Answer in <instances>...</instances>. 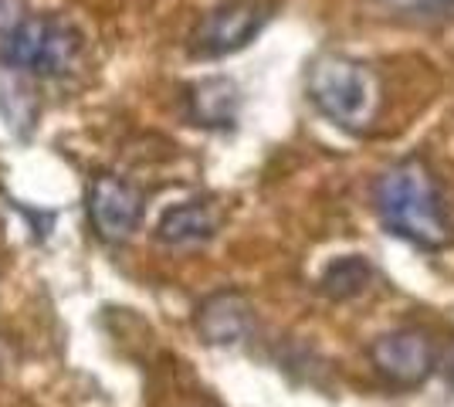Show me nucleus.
<instances>
[{
  "mask_svg": "<svg viewBox=\"0 0 454 407\" xmlns=\"http://www.w3.org/2000/svg\"><path fill=\"white\" fill-rule=\"evenodd\" d=\"M78 55H82V35L68 20L48 18V14L24 18L4 38V59H7V65L38 78H55L72 72Z\"/></svg>",
  "mask_w": 454,
  "mask_h": 407,
  "instance_id": "7ed1b4c3",
  "label": "nucleus"
},
{
  "mask_svg": "<svg viewBox=\"0 0 454 407\" xmlns=\"http://www.w3.org/2000/svg\"><path fill=\"white\" fill-rule=\"evenodd\" d=\"M197 326L207 336V343L227 347V343H241L251 330V309H247L245 295L238 292H217L197 309Z\"/></svg>",
  "mask_w": 454,
  "mask_h": 407,
  "instance_id": "0eeeda50",
  "label": "nucleus"
},
{
  "mask_svg": "<svg viewBox=\"0 0 454 407\" xmlns=\"http://www.w3.org/2000/svg\"><path fill=\"white\" fill-rule=\"evenodd\" d=\"M370 356L377 370L394 387H417L431 377L434 370V343L424 330H394L383 333L370 347Z\"/></svg>",
  "mask_w": 454,
  "mask_h": 407,
  "instance_id": "39448f33",
  "label": "nucleus"
},
{
  "mask_svg": "<svg viewBox=\"0 0 454 407\" xmlns=\"http://www.w3.org/2000/svg\"><path fill=\"white\" fill-rule=\"evenodd\" d=\"M370 278H373V269L363 258L349 254V258H340V262H333L325 269V275H322V292L333 295V299H353V295H360L370 286Z\"/></svg>",
  "mask_w": 454,
  "mask_h": 407,
  "instance_id": "1a4fd4ad",
  "label": "nucleus"
},
{
  "mask_svg": "<svg viewBox=\"0 0 454 407\" xmlns=\"http://www.w3.org/2000/svg\"><path fill=\"white\" fill-rule=\"evenodd\" d=\"M89 217L106 241H126L143 217V194L115 174L95 176L89 187Z\"/></svg>",
  "mask_w": 454,
  "mask_h": 407,
  "instance_id": "423d86ee",
  "label": "nucleus"
},
{
  "mask_svg": "<svg viewBox=\"0 0 454 407\" xmlns=\"http://www.w3.org/2000/svg\"><path fill=\"white\" fill-rule=\"evenodd\" d=\"M217 211L204 204V200H190V204H180V207H170V211L160 217V228H156V238L163 245H200L214 238L217 231Z\"/></svg>",
  "mask_w": 454,
  "mask_h": 407,
  "instance_id": "6e6552de",
  "label": "nucleus"
},
{
  "mask_svg": "<svg viewBox=\"0 0 454 407\" xmlns=\"http://www.w3.org/2000/svg\"><path fill=\"white\" fill-rule=\"evenodd\" d=\"M271 18V4L265 0H231L224 7L210 11L193 35V55L221 59L231 51H241Z\"/></svg>",
  "mask_w": 454,
  "mask_h": 407,
  "instance_id": "20e7f679",
  "label": "nucleus"
},
{
  "mask_svg": "<svg viewBox=\"0 0 454 407\" xmlns=\"http://www.w3.org/2000/svg\"><path fill=\"white\" fill-rule=\"evenodd\" d=\"M24 18H27L24 0H0V41L7 38Z\"/></svg>",
  "mask_w": 454,
  "mask_h": 407,
  "instance_id": "f8f14e48",
  "label": "nucleus"
},
{
  "mask_svg": "<svg viewBox=\"0 0 454 407\" xmlns=\"http://www.w3.org/2000/svg\"><path fill=\"white\" fill-rule=\"evenodd\" d=\"M193 106H197V119L200 122H210V126H221V122H231L234 119V106H238V89L224 82V78H214V82H204L193 96Z\"/></svg>",
  "mask_w": 454,
  "mask_h": 407,
  "instance_id": "9d476101",
  "label": "nucleus"
},
{
  "mask_svg": "<svg viewBox=\"0 0 454 407\" xmlns=\"http://www.w3.org/2000/svg\"><path fill=\"white\" fill-rule=\"evenodd\" d=\"M309 98L340 129L363 133L377 119L380 85L363 61L346 55H322L309 68Z\"/></svg>",
  "mask_w": 454,
  "mask_h": 407,
  "instance_id": "f03ea898",
  "label": "nucleus"
},
{
  "mask_svg": "<svg viewBox=\"0 0 454 407\" xmlns=\"http://www.w3.org/2000/svg\"><path fill=\"white\" fill-rule=\"evenodd\" d=\"M377 214L383 228L420 248L448 245V214L437 176L424 160H400L377 180Z\"/></svg>",
  "mask_w": 454,
  "mask_h": 407,
  "instance_id": "f257e3e1",
  "label": "nucleus"
},
{
  "mask_svg": "<svg viewBox=\"0 0 454 407\" xmlns=\"http://www.w3.org/2000/svg\"><path fill=\"white\" fill-rule=\"evenodd\" d=\"M387 7L403 14H448L454 11V0H383Z\"/></svg>",
  "mask_w": 454,
  "mask_h": 407,
  "instance_id": "9b49d317",
  "label": "nucleus"
}]
</instances>
